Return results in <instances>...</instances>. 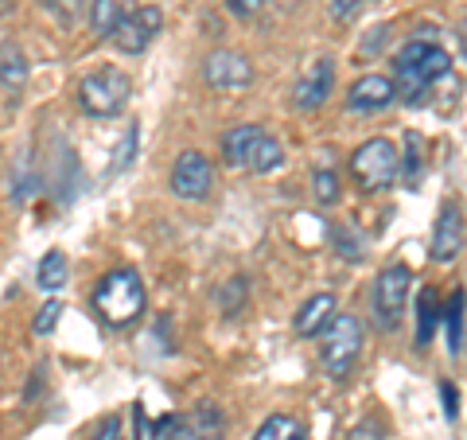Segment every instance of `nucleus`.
Masks as SVG:
<instances>
[{
    "label": "nucleus",
    "instance_id": "13",
    "mask_svg": "<svg viewBox=\"0 0 467 440\" xmlns=\"http://www.w3.org/2000/svg\"><path fill=\"white\" fill-rule=\"evenodd\" d=\"M335 316V297L331 292H316L312 300H304V308L296 316H292V331L300 335V340H312V335H319Z\"/></svg>",
    "mask_w": 467,
    "mask_h": 440
},
{
    "label": "nucleus",
    "instance_id": "26",
    "mask_svg": "<svg viewBox=\"0 0 467 440\" xmlns=\"http://www.w3.org/2000/svg\"><path fill=\"white\" fill-rule=\"evenodd\" d=\"M312 192H316L319 203H335V199H339V175H335L331 168H327V172H316Z\"/></svg>",
    "mask_w": 467,
    "mask_h": 440
},
{
    "label": "nucleus",
    "instance_id": "4",
    "mask_svg": "<svg viewBox=\"0 0 467 440\" xmlns=\"http://www.w3.org/2000/svg\"><path fill=\"white\" fill-rule=\"evenodd\" d=\"M398 156L401 152L386 137H374L350 156V175H355V183L362 192H386L398 180Z\"/></svg>",
    "mask_w": 467,
    "mask_h": 440
},
{
    "label": "nucleus",
    "instance_id": "27",
    "mask_svg": "<svg viewBox=\"0 0 467 440\" xmlns=\"http://www.w3.org/2000/svg\"><path fill=\"white\" fill-rule=\"evenodd\" d=\"M58 316H63V304L58 300H47L36 312V335H51L55 328H58Z\"/></svg>",
    "mask_w": 467,
    "mask_h": 440
},
{
    "label": "nucleus",
    "instance_id": "12",
    "mask_svg": "<svg viewBox=\"0 0 467 440\" xmlns=\"http://www.w3.org/2000/svg\"><path fill=\"white\" fill-rule=\"evenodd\" d=\"M463 249V211L451 203V207L441 211V218H436V230H432V261H441V266H448V261H456Z\"/></svg>",
    "mask_w": 467,
    "mask_h": 440
},
{
    "label": "nucleus",
    "instance_id": "32",
    "mask_svg": "<svg viewBox=\"0 0 467 440\" xmlns=\"http://www.w3.org/2000/svg\"><path fill=\"white\" fill-rule=\"evenodd\" d=\"M386 36H389V27H386V24H378L374 32L367 36V43H362V55H374V51H378V47H382V43H386Z\"/></svg>",
    "mask_w": 467,
    "mask_h": 440
},
{
    "label": "nucleus",
    "instance_id": "6",
    "mask_svg": "<svg viewBox=\"0 0 467 440\" xmlns=\"http://www.w3.org/2000/svg\"><path fill=\"white\" fill-rule=\"evenodd\" d=\"M409 285H413V273L405 266H389L382 269L374 285V312H378V324L382 328H398L401 324V312H405V300H409Z\"/></svg>",
    "mask_w": 467,
    "mask_h": 440
},
{
    "label": "nucleus",
    "instance_id": "33",
    "mask_svg": "<svg viewBox=\"0 0 467 440\" xmlns=\"http://www.w3.org/2000/svg\"><path fill=\"white\" fill-rule=\"evenodd\" d=\"M261 5H265V0H226V8L234 12V16H254Z\"/></svg>",
    "mask_w": 467,
    "mask_h": 440
},
{
    "label": "nucleus",
    "instance_id": "9",
    "mask_svg": "<svg viewBox=\"0 0 467 440\" xmlns=\"http://www.w3.org/2000/svg\"><path fill=\"white\" fill-rule=\"evenodd\" d=\"M214 187V168L202 152H183L171 168V192L180 199H207Z\"/></svg>",
    "mask_w": 467,
    "mask_h": 440
},
{
    "label": "nucleus",
    "instance_id": "18",
    "mask_svg": "<svg viewBox=\"0 0 467 440\" xmlns=\"http://www.w3.org/2000/svg\"><path fill=\"white\" fill-rule=\"evenodd\" d=\"M27 82V58L16 43H0V86L5 90H16Z\"/></svg>",
    "mask_w": 467,
    "mask_h": 440
},
{
    "label": "nucleus",
    "instance_id": "7",
    "mask_svg": "<svg viewBox=\"0 0 467 440\" xmlns=\"http://www.w3.org/2000/svg\"><path fill=\"white\" fill-rule=\"evenodd\" d=\"M160 27H164V12L156 5H144L133 16H121V24L113 27V43H117V51H125V55H140V51H149V43Z\"/></svg>",
    "mask_w": 467,
    "mask_h": 440
},
{
    "label": "nucleus",
    "instance_id": "2",
    "mask_svg": "<svg viewBox=\"0 0 467 440\" xmlns=\"http://www.w3.org/2000/svg\"><path fill=\"white\" fill-rule=\"evenodd\" d=\"M94 312L109 328H125L144 312V285L137 269H113L94 288Z\"/></svg>",
    "mask_w": 467,
    "mask_h": 440
},
{
    "label": "nucleus",
    "instance_id": "1",
    "mask_svg": "<svg viewBox=\"0 0 467 440\" xmlns=\"http://www.w3.org/2000/svg\"><path fill=\"white\" fill-rule=\"evenodd\" d=\"M451 70V55L444 47H436L432 39H409L405 47L393 55V98L420 106L429 98L432 82L444 79Z\"/></svg>",
    "mask_w": 467,
    "mask_h": 440
},
{
    "label": "nucleus",
    "instance_id": "19",
    "mask_svg": "<svg viewBox=\"0 0 467 440\" xmlns=\"http://www.w3.org/2000/svg\"><path fill=\"white\" fill-rule=\"evenodd\" d=\"M254 440H304V424L296 417H288V414H273L254 433Z\"/></svg>",
    "mask_w": 467,
    "mask_h": 440
},
{
    "label": "nucleus",
    "instance_id": "22",
    "mask_svg": "<svg viewBox=\"0 0 467 440\" xmlns=\"http://www.w3.org/2000/svg\"><path fill=\"white\" fill-rule=\"evenodd\" d=\"M67 273H70L67 254H58V249H51V254L39 261V288H43V292H58V288L67 285Z\"/></svg>",
    "mask_w": 467,
    "mask_h": 440
},
{
    "label": "nucleus",
    "instance_id": "14",
    "mask_svg": "<svg viewBox=\"0 0 467 440\" xmlns=\"http://www.w3.org/2000/svg\"><path fill=\"white\" fill-rule=\"evenodd\" d=\"M389 101H393V86H389V79H382V75H367V79H358L355 86H350V94H347V106L355 110V113L386 110Z\"/></svg>",
    "mask_w": 467,
    "mask_h": 440
},
{
    "label": "nucleus",
    "instance_id": "31",
    "mask_svg": "<svg viewBox=\"0 0 467 440\" xmlns=\"http://www.w3.org/2000/svg\"><path fill=\"white\" fill-rule=\"evenodd\" d=\"M133 144H137V129H129V133H125V141H121V149H117V172H121V168H129V160H133Z\"/></svg>",
    "mask_w": 467,
    "mask_h": 440
},
{
    "label": "nucleus",
    "instance_id": "30",
    "mask_svg": "<svg viewBox=\"0 0 467 440\" xmlns=\"http://www.w3.org/2000/svg\"><path fill=\"white\" fill-rule=\"evenodd\" d=\"M362 8V0H331V20H339V24H347L355 12Z\"/></svg>",
    "mask_w": 467,
    "mask_h": 440
},
{
    "label": "nucleus",
    "instance_id": "20",
    "mask_svg": "<svg viewBox=\"0 0 467 440\" xmlns=\"http://www.w3.org/2000/svg\"><path fill=\"white\" fill-rule=\"evenodd\" d=\"M398 172H405L409 183H417L420 172H425V141H420V133H413V129L405 133V156H398Z\"/></svg>",
    "mask_w": 467,
    "mask_h": 440
},
{
    "label": "nucleus",
    "instance_id": "16",
    "mask_svg": "<svg viewBox=\"0 0 467 440\" xmlns=\"http://www.w3.org/2000/svg\"><path fill=\"white\" fill-rule=\"evenodd\" d=\"M281 164H285V149H281V141L261 133V137L254 141L250 156H245V168H250V172H257V175H269V172H276Z\"/></svg>",
    "mask_w": 467,
    "mask_h": 440
},
{
    "label": "nucleus",
    "instance_id": "10",
    "mask_svg": "<svg viewBox=\"0 0 467 440\" xmlns=\"http://www.w3.org/2000/svg\"><path fill=\"white\" fill-rule=\"evenodd\" d=\"M331 86H335V63H331V58H316V63L296 79L292 106H296V110H319L327 101Z\"/></svg>",
    "mask_w": 467,
    "mask_h": 440
},
{
    "label": "nucleus",
    "instance_id": "28",
    "mask_svg": "<svg viewBox=\"0 0 467 440\" xmlns=\"http://www.w3.org/2000/svg\"><path fill=\"white\" fill-rule=\"evenodd\" d=\"M242 300H245V281H242V277H238V281H226V288H223V312L234 316L242 308Z\"/></svg>",
    "mask_w": 467,
    "mask_h": 440
},
{
    "label": "nucleus",
    "instance_id": "17",
    "mask_svg": "<svg viewBox=\"0 0 467 440\" xmlns=\"http://www.w3.org/2000/svg\"><path fill=\"white\" fill-rule=\"evenodd\" d=\"M436 324H441V297H436V288H425L417 300V347L432 343Z\"/></svg>",
    "mask_w": 467,
    "mask_h": 440
},
{
    "label": "nucleus",
    "instance_id": "25",
    "mask_svg": "<svg viewBox=\"0 0 467 440\" xmlns=\"http://www.w3.org/2000/svg\"><path fill=\"white\" fill-rule=\"evenodd\" d=\"M327 238L335 242V249H339L347 261H358V257H362V238H358V234L350 230L347 223H335V226L327 230Z\"/></svg>",
    "mask_w": 467,
    "mask_h": 440
},
{
    "label": "nucleus",
    "instance_id": "35",
    "mask_svg": "<svg viewBox=\"0 0 467 440\" xmlns=\"http://www.w3.org/2000/svg\"><path fill=\"white\" fill-rule=\"evenodd\" d=\"M117 429H121V421H117V417H109L106 424H101V433H98V440H117Z\"/></svg>",
    "mask_w": 467,
    "mask_h": 440
},
{
    "label": "nucleus",
    "instance_id": "34",
    "mask_svg": "<svg viewBox=\"0 0 467 440\" xmlns=\"http://www.w3.org/2000/svg\"><path fill=\"white\" fill-rule=\"evenodd\" d=\"M350 440H382V429H378L374 421H367V424H358V429L350 433Z\"/></svg>",
    "mask_w": 467,
    "mask_h": 440
},
{
    "label": "nucleus",
    "instance_id": "23",
    "mask_svg": "<svg viewBox=\"0 0 467 440\" xmlns=\"http://www.w3.org/2000/svg\"><path fill=\"white\" fill-rule=\"evenodd\" d=\"M121 16H125L121 0H94L90 5V24L98 36H113V27L121 24Z\"/></svg>",
    "mask_w": 467,
    "mask_h": 440
},
{
    "label": "nucleus",
    "instance_id": "24",
    "mask_svg": "<svg viewBox=\"0 0 467 440\" xmlns=\"http://www.w3.org/2000/svg\"><path fill=\"white\" fill-rule=\"evenodd\" d=\"M137 440H171V429H175V417H160V421H149V414L137 405Z\"/></svg>",
    "mask_w": 467,
    "mask_h": 440
},
{
    "label": "nucleus",
    "instance_id": "8",
    "mask_svg": "<svg viewBox=\"0 0 467 440\" xmlns=\"http://www.w3.org/2000/svg\"><path fill=\"white\" fill-rule=\"evenodd\" d=\"M202 79L214 90H245L254 82V63L242 51H211L202 63Z\"/></svg>",
    "mask_w": 467,
    "mask_h": 440
},
{
    "label": "nucleus",
    "instance_id": "29",
    "mask_svg": "<svg viewBox=\"0 0 467 440\" xmlns=\"http://www.w3.org/2000/svg\"><path fill=\"white\" fill-rule=\"evenodd\" d=\"M441 398H444V417L456 421V417H460V393H456V386L441 382Z\"/></svg>",
    "mask_w": 467,
    "mask_h": 440
},
{
    "label": "nucleus",
    "instance_id": "15",
    "mask_svg": "<svg viewBox=\"0 0 467 440\" xmlns=\"http://www.w3.org/2000/svg\"><path fill=\"white\" fill-rule=\"evenodd\" d=\"M257 137H261V125H238V129H230V133L223 137V160H226L230 168H245V156H250Z\"/></svg>",
    "mask_w": 467,
    "mask_h": 440
},
{
    "label": "nucleus",
    "instance_id": "21",
    "mask_svg": "<svg viewBox=\"0 0 467 440\" xmlns=\"http://www.w3.org/2000/svg\"><path fill=\"white\" fill-rule=\"evenodd\" d=\"M444 331H448V351L451 355H460L463 351V288L451 292V304L444 308Z\"/></svg>",
    "mask_w": 467,
    "mask_h": 440
},
{
    "label": "nucleus",
    "instance_id": "11",
    "mask_svg": "<svg viewBox=\"0 0 467 440\" xmlns=\"http://www.w3.org/2000/svg\"><path fill=\"white\" fill-rule=\"evenodd\" d=\"M226 436V417L218 405H195L192 414L175 417L171 440H223Z\"/></svg>",
    "mask_w": 467,
    "mask_h": 440
},
{
    "label": "nucleus",
    "instance_id": "5",
    "mask_svg": "<svg viewBox=\"0 0 467 440\" xmlns=\"http://www.w3.org/2000/svg\"><path fill=\"white\" fill-rule=\"evenodd\" d=\"M129 94H133V82H129L121 70H98V75H86L78 82V106L90 117L121 113Z\"/></svg>",
    "mask_w": 467,
    "mask_h": 440
},
{
    "label": "nucleus",
    "instance_id": "3",
    "mask_svg": "<svg viewBox=\"0 0 467 440\" xmlns=\"http://www.w3.org/2000/svg\"><path fill=\"white\" fill-rule=\"evenodd\" d=\"M362 355V324L355 316H331V324L324 328V347H319V359H324L331 378H347L350 366Z\"/></svg>",
    "mask_w": 467,
    "mask_h": 440
}]
</instances>
